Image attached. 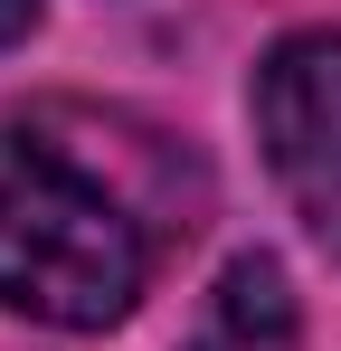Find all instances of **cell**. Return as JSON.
<instances>
[{
    "label": "cell",
    "mask_w": 341,
    "mask_h": 351,
    "mask_svg": "<svg viewBox=\"0 0 341 351\" xmlns=\"http://www.w3.org/2000/svg\"><path fill=\"white\" fill-rule=\"evenodd\" d=\"M142 294V228L86 180L57 143L0 133V304L57 323V332H105Z\"/></svg>",
    "instance_id": "obj_1"
},
{
    "label": "cell",
    "mask_w": 341,
    "mask_h": 351,
    "mask_svg": "<svg viewBox=\"0 0 341 351\" xmlns=\"http://www.w3.org/2000/svg\"><path fill=\"white\" fill-rule=\"evenodd\" d=\"M256 143L294 219L341 256V29H294L256 66Z\"/></svg>",
    "instance_id": "obj_2"
},
{
    "label": "cell",
    "mask_w": 341,
    "mask_h": 351,
    "mask_svg": "<svg viewBox=\"0 0 341 351\" xmlns=\"http://www.w3.org/2000/svg\"><path fill=\"white\" fill-rule=\"evenodd\" d=\"M180 351H303V304H294V276H284L266 247L227 256Z\"/></svg>",
    "instance_id": "obj_3"
},
{
    "label": "cell",
    "mask_w": 341,
    "mask_h": 351,
    "mask_svg": "<svg viewBox=\"0 0 341 351\" xmlns=\"http://www.w3.org/2000/svg\"><path fill=\"white\" fill-rule=\"evenodd\" d=\"M29 29H38V0H0V48H19Z\"/></svg>",
    "instance_id": "obj_4"
}]
</instances>
